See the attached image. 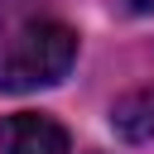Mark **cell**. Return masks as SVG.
Segmentation results:
<instances>
[{
  "mask_svg": "<svg viewBox=\"0 0 154 154\" xmlns=\"http://www.w3.org/2000/svg\"><path fill=\"white\" fill-rule=\"evenodd\" d=\"M130 10H140V14H154V0H130Z\"/></svg>",
  "mask_w": 154,
  "mask_h": 154,
  "instance_id": "obj_5",
  "label": "cell"
},
{
  "mask_svg": "<svg viewBox=\"0 0 154 154\" xmlns=\"http://www.w3.org/2000/svg\"><path fill=\"white\" fill-rule=\"evenodd\" d=\"M0 154H72V144L53 116L19 111L0 120Z\"/></svg>",
  "mask_w": 154,
  "mask_h": 154,
  "instance_id": "obj_2",
  "label": "cell"
},
{
  "mask_svg": "<svg viewBox=\"0 0 154 154\" xmlns=\"http://www.w3.org/2000/svg\"><path fill=\"white\" fill-rule=\"evenodd\" d=\"M77 34L58 19H19L0 29V91H38L72 72Z\"/></svg>",
  "mask_w": 154,
  "mask_h": 154,
  "instance_id": "obj_1",
  "label": "cell"
},
{
  "mask_svg": "<svg viewBox=\"0 0 154 154\" xmlns=\"http://www.w3.org/2000/svg\"><path fill=\"white\" fill-rule=\"evenodd\" d=\"M111 125L130 140V144H144L154 140V87H140V91H125L116 106H111Z\"/></svg>",
  "mask_w": 154,
  "mask_h": 154,
  "instance_id": "obj_3",
  "label": "cell"
},
{
  "mask_svg": "<svg viewBox=\"0 0 154 154\" xmlns=\"http://www.w3.org/2000/svg\"><path fill=\"white\" fill-rule=\"evenodd\" d=\"M38 0H0V29L10 24V19H19V14H29Z\"/></svg>",
  "mask_w": 154,
  "mask_h": 154,
  "instance_id": "obj_4",
  "label": "cell"
}]
</instances>
